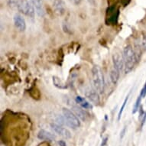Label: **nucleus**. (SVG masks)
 <instances>
[{
    "mask_svg": "<svg viewBox=\"0 0 146 146\" xmlns=\"http://www.w3.org/2000/svg\"><path fill=\"white\" fill-rule=\"evenodd\" d=\"M23 2H24V0H9V5L12 9L19 11Z\"/></svg>",
    "mask_w": 146,
    "mask_h": 146,
    "instance_id": "obj_16",
    "label": "nucleus"
},
{
    "mask_svg": "<svg viewBox=\"0 0 146 146\" xmlns=\"http://www.w3.org/2000/svg\"><path fill=\"white\" fill-rule=\"evenodd\" d=\"M107 14H110V16L107 17L106 20V25H115L118 22L119 11V9L115 10V7H110L107 9Z\"/></svg>",
    "mask_w": 146,
    "mask_h": 146,
    "instance_id": "obj_5",
    "label": "nucleus"
},
{
    "mask_svg": "<svg viewBox=\"0 0 146 146\" xmlns=\"http://www.w3.org/2000/svg\"><path fill=\"white\" fill-rule=\"evenodd\" d=\"M92 77L96 90L100 94H103L105 90V80L103 72L98 66H94L92 68Z\"/></svg>",
    "mask_w": 146,
    "mask_h": 146,
    "instance_id": "obj_2",
    "label": "nucleus"
},
{
    "mask_svg": "<svg viewBox=\"0 0 146 146\" xmlns=\"http://www.w3.org/2000/svg\"><path fill=\"white\" fill-rule=\"evenodd\" d=\"M141 95H139V97L137 98L136 101H135V103L134 107H133V110H132V114H135V113H136L137 111L139 110V108L141 106Z\"/></svg>",
    "mask_w": 146,
    "mask_h": 146,
    "instance_id": "obj_18",
    "label": "nucleus"
},
{
    "mask_svg": "<svg viewBox=\"0 0 146 146\" xmlns=\"http://www.w3.org/2000/svg\"><path fill=\"white\" fill-rule=\"evenodd\" d=\"M89 2V3L92 5L93 6H95L96 5V0H87Z\"/></svg>",
    "mask_w": 146,
    "mask_h": 146,
    "instance_id": "obj_23",
    "label": "nucleus"
},
{
    "mask_svg": "<svg viewBox=\"0 0 146 146\" xmlns=\"http://www.w3.org/2000/svg\"><path fill=\"white\" fill-rule=\"evenodd\" d=\"M76 100V103L81 106L82 108H84L85 110H90V109H92L93 108V106L91 105L90 103H89L88 101L86 100V99L83 98L81 96H77L75 99Z\"/></svg>",
    "mask_w": 146,
    "mask_h": 146,
    "instance_id": "obj_13",
    "label": "nucleus"
},
{
    "mask_svg": "<svg viewBox=\"0 0 146 146\" xmlns=\"http://www.w3.org/2000/svg\"><path fill=\"white\" fill-rule=\"evenodd\" d=\"M62 113L63 116L64 117L66 122H67V125L71 127L72 129L79 128L80 125V122L74 113L67 108H63Z\"/></svg>",
    "mask_w": 146,
    "mask_h": 146,
    "instance_id": "obj_3",
    "label": "nucleus"
},
{
    "mask_svg": "<svg viewBox=\"0 0 146 146\" xmlns=\"http://www.w3.org/2000/svg\"><path fill=\"white\" fill-rule=\"evenodd\" d=\"M52 80L53 84H54V85L57 88L60 89V90H64V89L67 88V85H66L59 77L54 76V77H52Z\"/></svg>",
    "mask_w": 146,
    "mask_h": 146,
    "instance_id": "obj_15",
    "label": "nucleus"
},
{
    "mask_svg": "<svg viewBox=\"0 0 146 146\" xmlns=\"http://www.w3.org/2000/svg\"><path fill=\"white\" fill-rule=\"evenodd\" d=\"M14 24L20 31H24L26 29V23L24 18L19 14H15L14 16Z\"/></svg>",
    "mask_w": 146,
    "mask_h": 146,
    "instance_id": "obj_9",
    "label": "nucleus"
},
{
    "mask_svg": "<svg viewBox=\"0 0 146 146\" xmlns=\"http://www.w3.org/2000/svg\"><path fill=\"white\" fill-rule=\"evenodd\" d=\"M123 60H124L125 70L128 74L134 68L137 62L136 54L131 45L126 46L123 50Z\"/></svg>",
    "mask_w": 146,
    "mask_h": 146,
    "instance_id": "obj_1",
    "label": "nucleus"
},
{
    "mask_svg": "<svg viewBox=\"0 0 146 146\" xmlns=\"http://www.w3.org/2000/svg\"><path fill=\"white\" fill-rule=\"evenodd\" d=\"M53 9L58 15H63L66 12V5L63 0H54L53 3Z\"/></svg>",
    "mask_w": 146,
    "mask_h": 146,
    "instance_id": "obj_7",
    "label": "nucleus"
},
{
    "mask_svg": "<svg viewBox=\"0 0 146 146\" xmlns=\"http://www.w3.org/2000/svg\"><path fill=\"white\" fill-rule=\"evenodd\" d=\"M145 121H146V113H145V115H144L143 119H142L141 120V127H143V125H144V124H145Z\"/></svg>",
    "mask_w": 146,
    "mask_h": 146,
    "instance_id": "obj_22",
    "label": "nucleus"
},
{
    "mask_svg": "<svg viewBox=\"0 0 146 146\" xmlns=\"http://www.w3.org/2000/svg\"><path fill=\"white\" fill-rule=\"evenodd\" d=\"M31 3L35 8L38 15L40 17H44L45 15V11L44 8L43 0H31Z\"/></svg>",
    "mask_w": 146,
    "mask_h": 146,
    "instance_id": "obj_10",
    "label": "nucleus"
},
{
    "mask_svg": "<svg viewBox=\"0 0 146 146\" xmlns=\"http://www.w3.org/2000/svg\"><path fill=\"white\" fill-rule=\"evenodd\" d=\"M72 110L74 111V113L76 115H77V117L80 119L82 121H84L85 122L86 120V118H87V115H86V113L84 112L83 110H82L80 107H78L77 106H74L73 107H72Z\"/></svg>",
    "mask_w": 146,
    "mask_h": 146,
    "instance_id": "obj_14",
    "label": "nucleus"
},
{
    "mask_svg": "<svg viewBox=\"0 0 146 146\" xmlns=\"http://www.w3.org/2000/svg\"><path fill=\"white\" fill-rule=\"evenodd\" d=\"M110 77L112 83L113 84H116L117 82L119 81V72L115 69L112 70L110 73Z\"/></svg>",
    "mask_w": 146,
    "mask_h": 146,
    "instance_id": "obj_17",
    "label": "nucleus"
},
{
    "mask_svg": "<svg viewBox=\"0 0 146 146\" xmlns=\"http://www.w3.org/2000/svg\"><path fill=\"white\" fill-rule=\"evenodd\" d=\"M38 138L41 140H44V141H53L55 139V135L51 134L50 132L45 131V130L41 129L39 131L38 134Z\"/></svg>",
    "mask_w": 146,
    "mask_h": 146,
    "instance_id": "obj_12",
    "label": "nucleus"
},
{
    "mask_svg": "<svg viewBox=\"0 0 146 146\" xmlns=\"http://www.w3.org/2000/svg\"><path fill=\"white\" fill-rule=\"evenodd\" d=\"M59 145H60V146H66V144H65V142L64 141H59Z\"/></svg>",
    "mask_w": 146,
    "mask_h": 146,
    "instance_id": "obj_25",
    "label": "nucleus"
},
{
    "mask_svg": "<svg viewBox=\"0 0 146 146\" xmlns=\"http://www.w3.org/2000/svg\"><path fill=\"white\" fill-rule=\"evenodd\" d=\"M140 95H141L142 98L145 97V96H146V82H145V85H144L143 88H142V90H141V93H140Z\"/></svg>",
    "mask_w": 146,
    "mask_h": 146,
    "instance_id": "obj_20",
    "label": "nucleus"
},
{
    "mask_svg": "<svg viewBox=\"0 0 146 146\" xmlns=\"http://www.w3.org/2000/svg\"><path fill=\"white\" fill-rule=\"evenodd\" d=\"M125 127L124 129H123V130H122V132H121V139H122L123 138V136H124V135H125Z\"/></svg>",
    "mask_w": 146,
    "mask_h": 146,
    "instance_id": "obj_24",
    "label": "nucleus"
},
{
    "mask_svg": "<svg viewBox=\"0 0 146 146\" xmlns=\"http://www.w3.org/2000/svg\"><path fill=\"white\" fill-rule=\"evenodd\" d=\"M19 12H20L22 14L25 15L26 16L33 19L35 17V7L32 5V3H29L27 0H24V2L21 5V7L19 9Z\"/></svg>",
    "mask_w": 146,
    "mask_h": 146,
    "instance_id": "obj_4",
    "label": "nucleus"
},
{
    "mask_svg": "<svg viewBox=\"0 0 146 146\" xmlns=\"http://www.w3.org/2000/svg\"><path fill=\"white\" fill-rule=\"evenodd\" d=\"M50 126L52 128V129L60 136L65 138V139H70L71 138V133L67 129L63 128L62 126H60L58 124H55V123H51Z\"/></svg>",
    "mask_w": 146,
    "mask_h": 146,
    "instance_id": "obj_6",
    "label": "nucleus"
},
{
    "mask_svg": "<svg viewBox=\"0 0 146 146\" xmlns=\"http://www.w3.org/2000/svg\"><path fill=\"white\" fill-rule=\"evenodd\" d=\"M86 96L91 103H93L95 105H99L100 103V99L97 92L94 90H90L86 93Z\"/></svg>",
    "mask_w": 146,
    "mask_h": 146,
    "instance_id": "obj_11",
    "label": "nucleus"
},
{
    "mask_svg": "<svg viewBox=\"0 0 146 146\" xmlns=\"http://www.w3.org/2000/svg\"><path fill=\"white\" fill-rule=\"evenodd\" d=\"M129 97V94H128V96L125 97L124 102H123V103H122V106H121V109H120L119 112V114H118V121H119V120H120V119H121V116H122V113H123V110H124L125 106L127 102H128Z\"/></svg>",
    "mask_w": 146,
    "mask_h": 146,
    "instance_id": "obj_19",
    "label": "nucleus"
},
{
    "mask_svg": "<svg viewBox=\"0 0 146 146\" xmlns=\"http://www.w3.org/2000/svg\"><path fill=\"white\" fill-rule=\"evenodd\" d=\"M113 61L115 69L120 73L122 70V69H123V66H124L123 57L122 58L119 54L115 53L113 55Z\"/></svg>",
    "mask_w": 146,
    "mask_h": 146,
    "instance_id": "obj_8",
    "label": "nucleus"
},
{
    "mask_svg": "<svg viewBox=\"0 0 146 146\" xmlns=\"http://www.w3.org/2000/svg\"><path fill=\"white\" fill-rule=\"evenodd\" d=\"M70 2H71L74 5H78L80 4V3H81V1L82 0H70Z\"/></svg>",
    "mask_w": 146,
    "mask_h": 146,
    "instance_id": "obj_21",
    "label": "nucleus"
},
{
    "mask_svg": "<svg viewBox=\"0 0 146 146\" xmlns=\"http://www.w3.org/2000/svg\"><path fill=\"white\" fill-rule=\"evenodd\" d=\"M106 141H107V138H106V139H104V141H103V143H102V146L105 145L106 143Z\"/></svg>",
    "mask_w": 146,
    "mask_h": 146,
    "instance_id": "obj_26",
    "label": "nucleus"
}]
</instances>
